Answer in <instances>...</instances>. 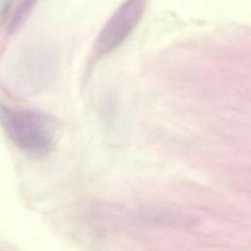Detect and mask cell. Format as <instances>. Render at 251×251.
<instances>
[{"mask_svg":"<svg viewBox=\"0 0 251 251\" xmlns=\"http://www.w3.org/2000/svg\"><path fill=\"white\" fill-rule=\"evenodd\" d=\"M144 5V0H126L100 30L95 41V51L103 55L117 48L137 25Z\"/></svg>","mask_w":251,"mask_h":251,"instance_id":"obj_3","label":"cell"},{"mask_svg":"<svg viewBox=\"0 0 251 251\" xmlns=\"http://www.w3.org/2000/svg\"><path fill=\"white\" fill-rule=\"evenodd\" d=\"M38 0H21L12 14L8 29L10 33L18 32L25 24Z\"/></svg>","mask_w":251,"mask_h":251,"instance_id":"obj_5","label":"cell"},{"mask_svg":"<svg viewBox=\"0 0 251 251\" xmlns=\"http://www.w3.org/2000/svg\"><path fill=\"white\" fill-rule=\"evenodd\" d=\"M0 125L15 145L34 154H43L52 148L61 126L51 114L13 108L2 103Z\"/></svg>","mask_w":251,"mask_h":251,"instance_id":"obj_2","label":"cell"},{"mask_svg":"<svg viewBox=\"0 0 251 251\" xmlns=\"http://www.w3.org/2000/svg\"><path fill=\"white\" fill-rule=\"evenodd\" d=\"M58 70L59 59L52 48L39 44L28 45L7 59L2 72V83L17 97H32L54 83Z\"/></svg>","mask_w":251,"mask_h":251,"instance_id":"obj_1","label":"cell"},{"mask_svg":"<svg viewBox=\"0 0 251 251\" xmlns=\"http://www.w3.org/2000/svg\"><path fill=\"white\" fill-rule=\"evenodd\" d=\"M132 217L144 225L173 228H189L199 223V219L194 215L175 207L158 204L141 205L132 211Z\"/></svg>","mask_w":251,"mask_h":251,"instance_id":"obj_4","label":"cell"}]
</instances>
